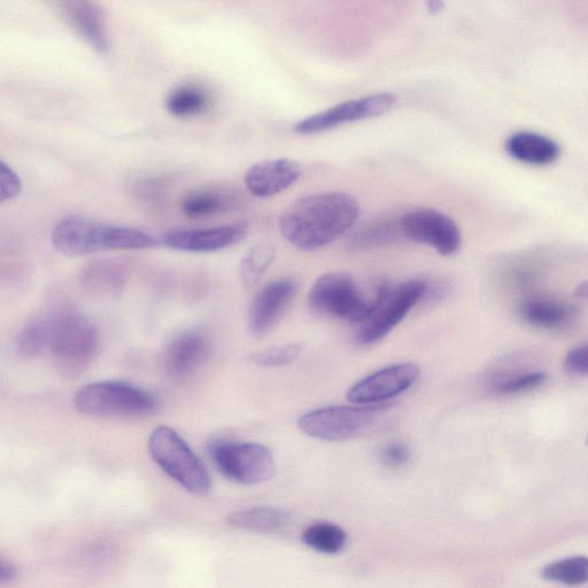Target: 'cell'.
Returning <instances> with one entry per match:
<instances>
[{"label":"cell","instance_id":"obj_1","mask_svg":"<svg viewBox=\"0 0 588 588\" xmlns=\"http://www.w3.org/2000/svg\"><path fill=\"white\" fill-rule=\"evenodd\" d=\"M359 216V203L348 193H316L294 201L282 215L280 229L298 250L316 251L345 235Z\"/></svg>","mask_w":588,"mask_h":588},{"label":"cell","instance_id":"obj_2","mask_svg":"<svg viewBox=\"0 0 588 588\" xmlns=\"http://www.w3.org/2000/svg\"><path fill=\"white\" fill-rule=\"evenodd\" d=\"M54 249L67 257H84L100 251L151 249L160 241L149 232L125 226H113L83 215H69L52 229Z\"/></svg>","mask_w":588,"mask_h":588},{"label":"cell","instance_id":"obj_3","mask_svg":"<svg viewBox=\"0 0 588 588\" xmlns=\"http://www.w3.org/2000/svg\"><path fill=\"white\" fill-rule=\"evenodd\" d=\"M397 406H330L301 415L298 428L305 435L337 443L376 435L396 419Z\"/></svg>","mask_w":588,"mask_h":588},{"label":"cell","instance_id":"obj_4","mask_svg":"<svg viewBox=\"0 0 588 588\" xmlns=\"http://www.w3.org/2000/svg\"><path fill=\"white\" fill-rule=\"evenodd\" d=\"M50 321L49 350L61 374L75 377L88 370L100 350L99 332L88 317L60 312Z\"/></svg>","mask_w":588,"mask_h":588},{"label":"cell","instance_id":"obj_5","mask_svg":"<svg viewBox=\"0 0 588 588\" xmlns=\"http://www.w3.org/2000/svg\"><path fill=\"white\" fill-rule=\"evenodd\" d=\"M386 288L388 285H378L374 293L368 294L350 274L327 273L315 281L308 303L317 313L362 326L376 311Z\"/></svg>","mask_w":588,"mask_h":588},{"label":"cell","instance_id":"obj_6","mask_svg":"<svg viewBox=\"0 0 588 588\" xmlns=\"http://www.w3.org/2000/svg\"><path fill=\"white\" fill-rule=\"evenodd\" d=\"M147 447L157 466L183 489L199 495L211 491L210 473L179 432L159 425L152 431Z\"/></svg>","mask_w":588,"mask_h":588},{"label":"cell","instance_id":"obj_7","mask_svg":"<svg viewBox=\"0 0 588 588\" xmlns=\"http://www.w3.org/2000/svg\"><path fill=\"white\" fill-rule=\"evenodd\" d=\"M77 412L95 417H137L150 415L158 402L152 393L121 381H100L83 386L76 393Z\"/></svg>","mask_w":588,"mask_h":588},{"label":"cell","instance_id":"obj_8","mask_svg":"<svg viewBox=\"0 0 588 588\" xmlns=\"http://www.w3.org/2000/svg\"><path fill=\"white\" fill-rule=\"evenodd\" d=\"M208 453L219 473L241 485H258L275 475L273 453L266 446L249 441L213 440Z\"/></svg>","mask_w":588,"mask_h":588},{"label":"cell","instance_id":"obj_9","mask_svg":"<svg viewBox=\"0 0 588 588\" xmlns=\"http://www.w3.org/2000/svg\"><path fill=\"white\" fill-rule=\"evenodd\" d=\"M428 291V283L422 280L388 285L376 311L366 323L362 324L358 332L359 344L369 346L381 342L406 319L409 312L420 303Z\"/></svg>","mask_w":588,"mask_h":588},{"label":"cell","instance_id":"obj_10","mask_svg":"<svg viewBox=\"0 0 588 588\" xmlns=\"http://www.w3.org/2000/svg\"><path fill=\"white\" fill-rule=\"evenodd\" d=\"M398 102L396 95L375 94L346 100L320 113L308 116L294 127L299 135H316L355 121L378 118L392 110Z\"/></svg>","mask_w":588,"mask_h":588},{"label":"cell","instance_id":"obj_11","mask_svg":"<svg viewBox=\"0 0 588 588\" xmlns=\"http://www.w3.org/2000/svg\"><path fill=\"white\" fill-rule=\"evenodd\" d=\"M399 224L402 236L409 241L428 245L444 257H450L461 249V230L444 213L421 208L402 215Z\"/></svg>","mask_w":588,"mask_h":588},{"label":"cell","instance_id":"obj_12","mask_svg":"<svg viewBox=\"0 0 588 588\" xmlns=\"http://www.w3.org/2000/svg\"><path fill=\"white\" fill-rule=\"evenodd\" d=\"M421 368L415 363H396L360 379L347 392L355 405L376 406L401 396L419 381Z\"/></svg>","mask_w":588,"mask_h":588},{"label":"cell","instance_id":"obj_13","mask_svg":"<svg viewBox=\"0 0 588 588\" xmlns=\"http://www.w3.org/2000/svg\"><path fill=\"white\" fill-rule=\"evenodd\" d=\"M247 235L243 223L212 228H183L169 230L160 242L169 249L189 253H213L241 243Z\"/></svg>","mask_w":588,"mask_h":588},{"label":"cell","instance_id":"obj_14","mask_svg":"<svg viewBox=\"0 0 588 588\" xmlns=\"http://www.w3.org/2000/svg\"><path fill=\"white\" fill-rule=\"evenodd\" d=\"M57 7L61 17L92 49L103 56L110 53L107 15L102 6L89 0H65L57 3Z\"/></svg>","mask_w":588,"mask_h":588},{"label":"cell","instance_id":"obj_15","mask_svg":"<svg viewBox=\"0 0 588 588\" xmlns=\"http://www.w3.org/2000/svg\"><path fill=\"white\" fill-rule=\"evenodd\" d=\"M211 352V340L204 331L189 329L175 336L166 348L165 368L169 377L183 381L204 365Z\"/></svg>","mask_w":588,"mask_h":588},{"label":"cell","instance_id":"obj_16","mask_svg":"<svg viewBox=\"0 0 588 588\" xmlns=\"http://www.w3.org/2000/svg\"><path fill=\"white\" fill-rule=\"evenodd\" d=\"M296 291L294 281L281 278L268 283L257 293L249 312V329L254 337H263L275 327Z\"/></svg>","mask_w":588,"mask_h":588},{"label":"cell","instance_id":"obj_17","mask_svg":"<svg viewBox=\"0 0 588 588\" xmlns=\"http://www.w3.org/2000/svg\"><path fill=\"white\" fill-rule=\"evenodd\" d=\"M298 162L274 159L252 165L244 177L247 191L257 198H270L288 190L301 176Z\"/></svg>","mask_w":588,"mask_h":588},{"label":"cell","instance_id":"obj_18","mask_svg":"<svg viewBox=\"0 0 588 588\" xmlns=\"http://www.w3.org/2000/svg\"><path fill=\"white\" fill-rule=\"evenodd\" d=\"M245 204L243 192L231 185H213L193 190L181 201V211L191 219L234 212Z\"/></svg>","mask_w":588,"mask_h":588},{"label":"cell","instance_id":"obj_19","mask_svg":"<svg viewBox=\"0 0 588 588\" xmlns=\"http://www.w3.org/2000/svg\"><path fill=\"white\" fill-rule=\"evenodd\" d=\"M506 150L509 156L532 166L554 164L561 154L560 145L544 135L520 131L507 139Z\"/></svg>","mask_w":588,"mask_h":588},{"label":"cell","instance_id":"obj_20","mask_svg":"<svg viewBox=\"0 0 588 588\" xmlns=\"http://www.w3.org/2000/svg\"><path fill=\"white\" fill-rule=\"evenodd\" d=\"M81 282L96 296H118L127 282V269L114 260H95L82 270Z\"/></svg>","mask_w":588,"mask_h":588},{"label":"cell","instance_id":"obj_21","mask_svg":"<svg viewBox=\"0 0 588 588\" xmlns=\"http://www.w3.org/2000/svg\"><path fill=\"white\" fill-rule=\"evenodd\" d=\"M575 308L562 301L535 298L526 300L522 306V315L532 326L544 329H556L566 326L575 316Z\"/></svg>","mask_w":588,"mask_h":588},{"label":"cell","instance_id":"obj_22","mask_svg":"<svg viewBox=\"0 0 588 588\" xmlns=\"http://www.w3.org/2000/svg\"><path fill=\"white\" fill-rule=\"evenodd\" d=\"M228 523L232 528L239 530L273 533L283 530L288 525L289 514L280 509L257 507L231 514Z\"/></svg>","mask_w":588,"mask_h":588},{"label":"cell","instance_id":"obj_23","mask_svg":"<svg viewBox=\"0 0 588 588\" xmlns=\"http://www.w3.org/2000/svg\"><path fill=\"white\" fill-rule=\"evenodd\" d=\"M210 107V95L196 84L179 85L166 98L167 111L176 118H195L208 112Z\"/></svg>","mask_w":588,"mask_h":588},{"label":"cell","instance_id":"obj_24","mask_svg":"<svg viewBox=\"0 0 588 588\" xmlns=\"http://www.w3.org/2000/svg\"><path fill=\"white\" fill-rule=\"evenodd\" d=\"M541 576L548 582L580 586L588 583V557L572 556L547 564Z\"/></svg>","mask_w":588,"mask_h":588},{"label":"cell","instance_id":"obj_25","mask_svg":"<svg viewBox=\"0 0 588 588\" xmlns=\"http://www.w3.org/2000/svg\"><path fill=\"white\" fill-rule=\"evenodd\" d=\"M276 257L275 247L269 244L255 245L245 254L241 263V276L246 289H253L259 284Z\"/></svg>","mask_w":588,"mask_h":588},{"label":"cell","instance_id":"obj_26","mask_svg":"<svg viewBox=\"0 0 588 588\" xmlns=\"http://www.w3.org/2000/svg\"><path fill=\"white\" fill-rule=\"evenodd\" d=\"M303 541L316 552L335 554L344 548L346 533L336 524L319 523L309 526L304 531Z\"/></svg>","mask_w":588,"mask_h":588},{"label":"cell","instance_id":"obj_27","mask_svg":"<svg viewBox=\"0 0 588 588\" xmlns=\"http://www.w3.org/2000/svg\"><path fill=\"white\" fill-rule=\"evenodd\" d=\"M50 321L37 319L30 321L18 336L17 354L22 360H32L49 346Z\"/></svg>","mask_w":588,"mask_h":588},{"label":"cell","instance_id":"obj_28","mask_svg":"<svg viewBox=\"0 0 588 588\" xmlns=\"http://www.w3.org/2000/svg\"><path fill=\"white\" fill-rule=\"evenodd\" d=\"M304 348L305 346L301 343L274 346L267 348V350L252 353L249 361L252 365L260 368H281L289 366L292 362L296 361L303 354Z\"/></svg>","mask_w":588,"mask_h":588},{"label":"cell","instance_id":"obj_29","mask_svg":"<svg viewBox=\"0 0 588 588\" xmlns=\"http://www.w3.org/2000/svg\"><path fill=\"white\" fill-rule=\"evenodd\" d=\"M545 381L546 374L544 371H531V373L517 375L512 378L494 379L492 390L497 394H501V396H508V394L537 389Z\"/></svg>","mask_w":588,"mask_h":588},{"label":"cell","instance_id":"obj_30","mask_svg":"<svg viewBox=\"0 0 588 588\" xmlns=\"http://www.w3.org/2000/svg\"><path fill=\"white\" fill-rule=\"evenodd\" d=\"M397 235H401L399 221L377 224V226L363 230L357 237H354L352 246L354 249L360 250L371 249V247L392 241Z\"/></svg>","mask_w":588,"mask_h":588},{"label":"cell","instance_id":"obj_31","mask_svg":"<svg viewBox=\"0 0 588 588\" xmlns=\"http://www.w3.org/2000/svg\"><path fill=\"white\" fill-rule=\"evenodd\" d=\"M22 181L17 172L4 160L0 162V203L20 196Z\"/></svg>","mask_w":588,"mask_h":588},{"label":"cell","instance_id":"obj_32","mask_svg":"<svg viewBox=\"0 0 588 588\" xmlns=\"http://www.w3.org/2000/svg\"><path fill=\"white\" fill-rule=\"evenodd\" d=\"M381 459L385 466L391 468L404 466L410 459L409 447L401 441H392L383 448Z\"/></svg>","mask_w":588,"mask_h":588},{"label":"cell","instance_id":"obj_33","mask_svg":"<svg viewBox=\"0 0 588 588\" xmlns=\"http://www.w3.org/2000/svg\"><path fill=\"white\" fill-rule=\"evenodd\" d=\"M564 366L570 373L588 375V344L571 350L564 361Z\"/></svg>","mask_w":588,"mask_h":588},{"label":"cell","instance_id":"obj_34","mask_svg":"<svg viewBox=\"0 0 588 588\" xmlns=\"http://www.w3.org/2000/svg\"><path fill=\"white\" fill-rule=\"evenodd\" d=\"M15 577H17V569L11 562L2 560L0 562V583H10Z\"/></svg>","mask_w":588,"mask_h":588},{"label":"cell","instance_id":"obj_35","mask_svg":"<svg viewBox=\"0 0 588 588\" xmlns=\"http://www.w3.org/2000/svg\"><path fill=\"white\" fill-rule=\"evenodd\" d=\"M444 7H445V3L439 2V0H433V2H430L428 4V9H429L428 11L431 14H438L444 10Z\"/></svg>","mask_w":588,"mask_h":588},{"label":"cell","instance_id":"obj_36","mask_svg":"<svg viewBox=\"0 0 588 588\" xmlns=\"http://www.w3.org/2000/svg\"><path fill=\"white\" fill-rule=\"evenodd\" d=\"M575 294L579 298L588 299V281L579 284L577 286Z\"/></svg>","mask_w":588,"mask_h":588},{"label":"cell","instance_id":"obj_37","mask_svg":"<svg viewBox=\"0 0 588 588\" xmlns=\"http://www.w3.org/2000/svg\"><path fill=\"white\" fill-rule=\"evenodd\" d=\"M587 444H588V438H587Z\"/></svg>","mask_w":588,"mask_h":588}]
</instances>
